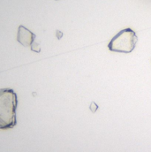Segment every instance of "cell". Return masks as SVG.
I'll return each mask as SVG.
<instances>
[{"label":"cell","mask_w":151,"mask_h":152,"mask_svg":"<svg viewBox=\"0 0 151 152\" xmlns=\"http://www.w3.org/2000/svg\"><path fill=\"white\" fill-rule=\"evenodd\" d=\"M18 96L16 92L10 88H0V129L13 128L17 125L16 110Z\"/></svg>","instance_id":"cell-1"},{"label":"cell","mask_w":151,"mask_h":152,"mask_svg":"<svg viewBox=\"0 0 151 152\" xmlns=\"http://www.w3.org/2000/svg\"><path fill=\"white\" fill-rule=\"evenodd\" d=\"M56 33H57V36H58V39H60L61 37L63 36V34H62L59 30H57V32H56Z\"/></svg>","instance_id":"cell-5"},{"label":"cell","mask_w":151,"mask_h":152,"mask_svg":"<svg viewBox=\"0 0 151 152\" xmlns=\"http://www.w3.org/2000/svg\"><path fill=\"white\" fill-rule=\"evenodd\" d=\"M30 48H31V50L32 51H35V52H36V53H39L40 51H41V48H40V44L36 42V41L32 43V45L30 46Z\"/></svg>","instance_id":"cell-4"},{"label":"cell","mask_w":151,"mask_h":152,"mask_svg":"<svg viewBox=\"0 0 151 152\" xmlns=\"http://www.w3.org/2000/svg\"><path fill=\"white\" fill-rule=\"evenodd\" d=\"M36 36L23 25L19 26L17 33V42L24 47H30L36 41Z\"/></svg>","instance_id":"cell-3"},{"label":"cell","mask_w":151,"mask_h":152,"mask_svg":"<svg viewBox=\"0 0 151 152\" xmlns=\"http://www.w3.org/2000/svg\"><path fill=\"white\" fill-rule=\"evenodd\" d=\"M137 41L136 33L132 28H127L114 36L108 44V48L113 52L130 53L134 50Z\"/></svg>","instance_id":"cell-2"}]
</instances>
